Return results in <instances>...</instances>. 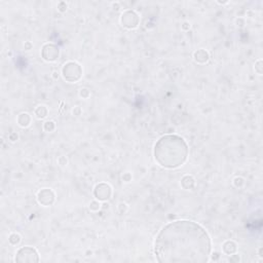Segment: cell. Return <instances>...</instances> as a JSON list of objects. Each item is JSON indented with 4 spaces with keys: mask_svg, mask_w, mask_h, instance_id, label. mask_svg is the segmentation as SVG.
<instances>
[{
    "mask_svg": "<svg viewBox=\"0 0 263 263\" xmlns=\"http://www.w3.org/2000/svg\"><path fill=\"white\" fill-rule=\"evenodd\" d=\"M211 252L205 230L192 221H175L164 226L155 240V255L162 263H204Z\"/></svg>",
    "mask_w": 263,
    "mask_h": 263,
    "instance_id": "6da1fadb",
    "label": "cell"
}]
</instances>
